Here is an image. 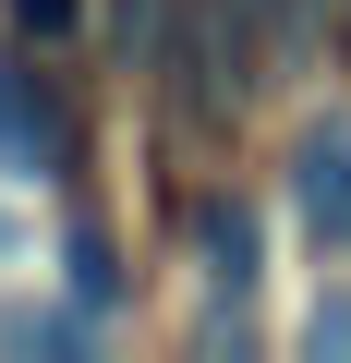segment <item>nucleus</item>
Instances as JSON below:
<instances>
[{
  "instance_id": "f257e3e1",
  "label": "nucleus",
  "mask_w": 351,
  "mask_h": 363,
  "mask_svg": "<svg viewBox=\"0 0 351 363\" xmlns=\"http://www.w3.org/2000/svg\"><path fill=\"white\" fill-rule=\"evenodd\" d=\"M291 206H303L315 255H351V109L303 121V145H291Z\"/></svg>"
},
{
  "instance_id": "f03ea898",
  "label": "nucleus",
  "mask_w": 351,
  "mask_h": 363,
  "mask_svg": "<svg viewBox=\"0 0 351 363\" xmlns=\"http://www.w3.org/2000/svg\"><path fill=\"white\" fill-rule=\"evenodd\" d=\"M0 157L13 169H73V109H61V85L49 73H0Z\"/></svg>"
},
{
  "instance_id": "7ed1b4c3",
  "label": "nucleus",
  "mask_w": 351,
  "mask_h": 363,
  "mask_svg": "<svg viewBox=\"0 0 351 363\" xmlns=\"http://www.w3.org/2000/svg\"><path fill=\"white\" fill-rule=\"evenodd\" d=\"M255 255H267L255 206H243V194H206V206H194V267H206V279L243 303V291H255Z\"/></svg>"
},
{
  "instance_id": "20e7f679",
  "label": "nucleus",
  "mask_w": 351,
  "mask_h": 363,
  "mask_svg": "<svg viewBox=\"0 0 351 363\" xmlns=\"http://www.w3.org/2000/svg\"><path fill=\"white\" fill-rule=\"evenodd\" d=\"M61 279H73L85 315L121 303V255H109V218H97V206H73V230H61Z\"/></svg>"
},
{
  "instance_id": "39448f33",
  "label": "nucleus",
  "mask_w": 351,
  "mask_h": 363,
  "mask_svg": "<svg viewBox=\"0 0 351 363\" xmlns=\"http://www.w3.org/2000/svg\"><path fill=\"white\" fill-rule=\"evenodd\" d=\"M0 351H85L73 315H0Z\"/></svg>"
},
{
  "instance_id": "423d86ee",
  "label": "nucleus",
  "mask_w": 351,
  "mask_h": 363,
  "mask_svg": "<svg viewBox=\"0 0 351 363\" xmlns=\"http://www.w3.org/2000/svg\"><path fill=\"white\" fill-rule=\"evenodd\" d=\"M85 0H13V37H73Z\"/></svg>"
},
{
  "instance_id": "0eeeda50",
  "label": "nucleus",
  "mask_w": 351,
  "mask_h": 363,
  "mask_svg": "<svg viewBox=\"0 0 351 363\" xmlns=\"http://www.w3.org/2000/svg\"><path fill=\"white\" fill-rule=\"evenodd\" d=\"M109 25H121V61H145L157 49V0H109Z\"/></svg>"
},
{
  "instance_id": "6e6552de",
  "label": "nucleus",
  "mask_w": 351,
  "mask_h": 363,
  "mask_svg": "<svg viewBox=\"0 0 351 363\" xmlns=\"http://www.w3.org/2000/svg\"><path fill=\"white\" fill-rule=\"evenodd\" d=\"M303 351H315V363H327V351H351V291H339V303H315V327H303Z\"/></svg>"
}]
</instances>
